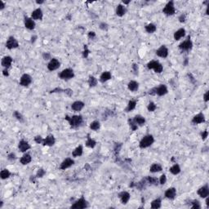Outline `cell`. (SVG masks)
<instances>
[{"mask_svg":"<svg viewBox=\"0 0 209 209\" xmlns=\"http://www.w3.org/2000/svg\"><path fill=\"white\" fill-rule=\"evenodd\" d=\"M65 119L68 122L69 126L73 128H77V127H80L83 123V118L82 115H73L71 117L66 115L65 117Z\"/></svg>","mask_w":209,"mask_h":209,"instance_id":"obj_1","label":"cell"},{"mask_svg":"<svg viewBox=\"0 0 209 209\" xmlns=\"http://www.w3.org/2000/svg\"><path fill=\"white\" fill-rule=\"evenodd\" d=\"M168 89L165 84H159L158 87H155L149 90V94L150 95H157L159 96H164L166 94H168Z\"/></svg>","mask_w":209,"mask_h":209,"instance_id":"obj_2","label":"cell"},{"mask_svg":"<svg viewBox=\"0 0 209 209\" xmlns=\"http://www.w3.org/2000/svg\"><path fill=\"white\" fill-rule=\"evenodd\" d=\"M155 142V137L151 134H147L146 136H144L139 143V147L141 149H146L148 147L151 146Z\"/></svg>","mask_w":209,"mask_h":209,"instance_id":"obj_3","label":"cell"},{"mask_svg":"<svg viewBox=\"0 0 209 209\" xmlns=\"http://www.w3.org/2000/svg\"><path fill=\"white\" fill-rule=\"evenodd\" d=\"M163 13L168 16H173L176 13V8H175V3L174 1L171 0V1H168V3H166V5L163 8Z\"/></svg>","mask_w":209,"mask_h":209,"instance_id":"obj_4","label":"cell"},{"mask_svg":"<svg viewBox=\"0 0 209 209\" xmlns=\"http://www.w3.org/2000/svg\"><path fill=\"white\" fill-rule=\"evenodd\" d=\"M147 68L149 69H153L156 74H161L164 70V66L163 65L159 62V60H150V62L147 64Z\"/></svg>","mask_w":209,"mask_h":209,"instance_id":"obj_5","label":"cell"},{"mask_svg":"<svg viewBox=\"0 0 209 209\" xmlns=\"http://www.w3.org/2000/svg\"><path fill=\"white\" fill-rule=\"evenodd\" d=\"M58 76L60 79L62 80H70L74 77V72L72 69L70 68H66L63 69L61 72H60L58 74Z\"/></svg>","mask_w":209,"mask_h":209,"instance_id":"obj_6","label":"cell"},{"mask_svg":"<svg viewBox=\"0 0 209 209\" xmlns=\"http://www.w3.org/2000/svg\"><path fill=\"white\" fill-rule=\"evenodd\" d=\"M88 207V203L83 197H81L80 199H78L76 200L73 204L71 205V208H75V209H83L87 208Z\"/></svg>","mask_w":209,"mask_h":209,"instance_id":"obj_7","label":"cell"},{"mask_svg":"<svg viewBox=\"0 0 209 209\" xmlns=\"http://www.w3.org/2000/svg\"><path fill=\"white\" fill-rule=\"evenodd\" d=\"M179 48L182 51H190L193 48V42L191 41L190 36L187 37L186 40L182 42L179 45Z\"/></svg>","mask_w":209,"mask_h":209,"instance_id":"obj_8","label":"cell"},{"mask_svg":"<svg viewBox=\"0 0 209 209\" xmlns=\"http://www.w3.org/2000/svg\"><path fill=\"white\" fill-rule=\"evenodd\" d=\"M19 47V43L17 39L13 36H10L6 42V47L9 50L17 48Z\"/></svg>","mask_w":209,"mask_h":209,"instance_id":"obj_9","label":"cell"},{"mask_svg":"<svg viewBox=\"0 0 209 209\" xmlns=\"http://www.w3.org/2000/svg\"><path fill=\"white\" fill-rule=\"evenodd\" d=\"M60 62L59 61V60L56 59V58H52V59L49 60L47 65V69H48L49 71L56 70L57 69L60 68Z\"/></svg>","mask_w":209,"mask_h":209,"instance_id":"obj_10","label":"cell"},{"mask_svg":"<svg viewBox=\"0 0 209 209\" xmlns=\"http://www.w3.org/2000/svg\"><path fill=\"white\" fill-rule=\"evenodd\" d=\"M32 83V77L29 74H24L20 78V84L22 87L30 86Z\"/></svg>","mask_w":209,"mask_h":209,"instance_id":"obj_11","label":"cell"},{"mask_svg":"<svg viewBox=\"0 0 209 209\" xmlns=\"http://www.w3.org/2000/svg\"><path fill=\"white\" fill-rule=\"evenodd\" d=\"M34 21H42L43 18V12L40 8H38L36 9H34L31 12V16H30Z\"/></svg>","mask_w":209,"mask_h":209,"instance_id":"obj_12","label":"cell"},{"mask_svg":"<svg viewBox=\"0 0 209 209\" xmlns=\"http://www.w3.org/2000/svg\"><path fill=\"white\" fill-rule=\"evenodd\" d=\"M156 55L159 56V57H161V58H167L168 56V48L166 47L165 45H162L159 47V48L156 50Z\"/></svg>","mask_w":209,"mask_h":209,"instance_id":"obj_13","label":"cell"},{"mask_svg":"<svg viewBox=\"0 0 209 209\" xmlns=\"http://www.w3.org/2000/svg\"><path fill=\"white\" fill-rule=\"evenodd\" d=\"M74 164V160L73 159H71V158H66V159H65L61 162V164L60 165V170H66V169H68L70 167H72Z\"/></svg>","mask_w":209,"mask_h":209,"instance_id":"obj_14","label":"cell"},{"mask_svg":"<svg viewBox=\"0 0 209 209\" xmlns=\"http://www.w3.org/2000/svg\"><path fill=\"white\" fill-rule=\"evenodd\" d=\"M30 148H31V146L30 145V143H29L27 141L23 140L22 139V140H21V141H19L18 149L21 152H22V153H26L28 150H30Z\"/></svg>","mask_w":209,"mask_h":209,"instance_id":"obj_15","label":"cell"},{"mask_svg":"<svg viewBox=\"0 0 209 209\" xmlns=\"http://www.w3.org/2000/svg\"><path fill=\"white\" fill-rule=\"evenodd\" d=\"M118 198L122 204L126 205L131 199V195L127 191H122L118 194Z\"/></svg>","mask_w":209,"mask_h":209,"instance_id":"obj_16","label":"cell"},{"mask_svg":"<svg viewBox=\"0 0 209 209\" xmlns=\"http://www.w3.org/2000/svg\"><path fill=\"white\" fill-rule=\"evenodd\" d=\"M197 194H198V195L201 197V198H203V199H205V198H207L208 196H209L208 185L206 184L204 186L200 187L199 189L198 190V191H197Z\"/></svg>","mask_w":209,"mask_h":209,"instance_id":"obj_17","label":"cell"},{"mask_svg":"<svg viewBox=\"0 0 209 209\" xmlns=\"http://www.w3.org/2000/svg\"><path fill=\"white\" fill-rule=\"evenodd\" d=\"M205 121H206V118H205L204 114H203V113H199V114H197L193 117L191 122H192L193 124L198 125V124L205 123Z\"/></svg>","mask_w":209,"mask_h":209,"instance_id":"obj_18","label":"cell"},{"mask_svg":"<svg viewBox=\"0 0 209 209\" xmlns=\"http://www.w3.org/2000/svg\"><path fill=\"white\" fill-rule=\"evenodd\" d=\"M24 25H25V27L26 28L29 30H34V28L36 26V24L35 21L31 18V17H28L25 16V20H24Z\"/></svg>","mask_w":209,"mask_h":209,"instance_id":"obj_19","label":"cell"},{"mask_svg":"<svg viewBox=\"0 0 209 209\" xmlns=\"http://www.w3.org/2000/svg\"><path fill=\"white\" fill-rule=\"evenodd\" d=\"M165 198H167L168 199L173 200L177 197V189L175 187H170L168 188L167 190L164 193Z\"/></svg>","mask_w":209,"mask_h":209,"instance_id":"obj_20","label":"cell"},{"mask_svg":"<svg viewBox=\"0 0 209 209\" xmlns=\"http://www.w3.org/2000/svg\"><path fill=\"white\" fill-rule=\"evenodd\" d=\"M56 143V138L53 135H48L45 138H43V146H53Z\"/></svg>","mask_w":209,"mask_h":209,"instance_id":"obj_21","label":"cell"},{"mask_svg":"<svg viewBox=\"0 0 209 209\" xmlns=\"http://www.w3.org/2000/svg\"><path fill=\"white\" fill-rule=\"evenodd\" d=\"M12 61H13V59L12 56H5L4 57H3L2 59V61H1V65L3 67L4 69H8L11 67L12 64Z\"/></svg>","mask_w":209,"mask_h":209,"instance_id":"obj_22","label":"cell"},{"mask_svg":"<svg viewBox=\"0 0 209 209\" xmlns=\"http://www.w3.org/2000/svg\"><path fill=\"white\" fill-rule=\"evenodd\" d=\"M84 106H85V103L84 102H82L81 100H76V101L73 102L72 104H71V109H73L74 111H75V112H79V111H81L84 108Z\"/></svg>","mask_w":209,"mask_h":209,"instance_id":"obj_23","label":"cell"},{"mask_svg":"<svg viewBox=\"0 0 209 209\" xmlns=\"http://www.w3.org/2000/svg\"><path fill=\"white\" fill-rule=\"evenodd\" d=\"M186 30L184 28H181V29L177 30V31L174 33L173 38H174V39L176 41H179V40H181L182 38H183L184 37L186 36Z\"/></svg>","mask_w":209,"mask_h":209,"instance_id":"obj_24","label":"cell"},{"mask_svg":"<svg viewBox=\"0 0 209 209\" xmlns=\"http://www.w3.org/2000/svg\"><path fill=\"white\" fill-rule=\"evenodd\" d=\"M133 121L136 123V124L138 127H141V126H144L146 123V119L145 117H143L141 114H136L134 116V118H132Z\"/></svg>","mask_w":209,"mask_h":209,"instance_id":"obj_25","label":"cell"},{"mask_svg":"<svg viewBox=\"0 0 209 209\" xmlns=\"http://www.w3.org/2000/svg\"><path fill=\"white\" fill-rule=\"evenodd\" d=\"M126 12H127V8H126V7H125L124 5L122 4V3H119V4L117 5L115 13H116V15H117L118 16L122 17V16H123L126 14Z\"/></svg>","mask_w":209,"mask_h":209,"instance_id":"obj_26","label":"cell"},{"mask_svg":"<svg viewBox=\"0 0 209 209\" xmlns=\"http://www.w3.org/2000/svg\"><path fill=\"white\" fill-rule=\"evenodd\" d=\"M111 78H112V74H111V73H110L109 71H104L103 73L100 74L99 80H100V82L104 83V82H106L107 81L110 80Z\"/></svg>","mask_w":209,"mask_h":209,"instance_id":"obj_27","label":"cell"},{"mask_svg":"<svg viewBox=\"0 0 209 209\" xmlns=\"http://www.w3.org/2000/svg\"><path fill=\"white\" fill-rule=\"evenodd\" d=\"M32 161L31 155L28 153H25V155H22V157L20 159V162L22 165H27V164H30Z\"/></svg>","mask_w":209,"mask_h":209,"instance_id":"obj_28","label":"cell"},{"mask_svg":"<svg viewBox=\"0 0 209 209\" xmlns=\"http://www.w3.org/2000/svg\"><path fill=\"white\" fill-rule=\"evenodd\" d=\"M127 88H128V90L130 91L135 92V91H136L139 89V83L136 81L132 80V81H130L127 83Z\"/></svg>","mask_w":209,"mask_h":209,"instance_id":"obj_29","label":"cell"},{"mask_svg":"<svg viewBox=\"0 0 209 209\" xmlns=\"http://www.w3.org/2000/svg\"><path fill=\"white\" fill-rule=\"evenodd\" d=\"M163 170V167L162 165L159 163H155L153 164L150 168V172L151 173H159Z\"/></svg>","mask_w":209,"mask_h":209,"instance_id":"obj_30","label":"cell"},{"mask_svg":"<svg viewBox=\"0 0 209 209\" xmlns=\"http://www.w3.org/2000/svg\"><path fill=\"white\" fill-rule=\"evenodd\" d=\"M82 154H83V147H82V146L80 145V146H77V147L73 150L72 156H73L74 158H78V157L82 156Z\"/></svg>","mask_w":209,"mask_h":209,"instance_id":"obj_31","label":"cell"},{"mask_svg":"<svg viewBox=\"0 0 209 209\" xmlns=\"http://www.w3.org/2000/svg\"><path fill=\"white\" fill-rule=\"evenodd\" d=\"M145 30L148 34H154L157 30V26L154 23H149L145 26Z\"/></svg>","mask_w":209,"mask_h":209,"instance_id":"obj_32","label":"cell"},{"mask_svg":"<svg viewBox=\"0 0 209 209\" xmlns=\"http://www.w3.org/2000/svg\"><path fill=\"white\" fill-rule=\"evenodd\" d=\"M169 172L172 173L173 175L174 176H177L178 174H180L181 172H182V169H181V167H180V165L178 164H175L174 165H173L170 169H169Z\"/></svg>","mask_w":209,"mask_h":209,"instance_id":"obj_33","label":"cell"},{"mask_svg":"<svg viewBox=\"0 0 209 209\" xmlns=\"http://www.w3.org/2000/svg\"><path fill=\"white\" fill-rule=\"evenodd\" d=\"M136 104H137L136 100H129L127 104V107L125 108V111H126L127 113H128V112H131L132 110H134V109H136Z\"/></svg>","mask_w":209,"mask_h":209,"instance_id":"obj_34","label":"cell"},{"mask_svg":"<svg viewBox=\"0 0 209 209\" xmlns=\"http://www.w3.org/2000/svg\"><path fill=\"white\" fill-rule=\"evenodd\" d=\"M161 207H162V200H161V199L157 198V199H154L151 202V204H150V208H151L158 209L160 208Z\"/></svg>","mask_w":209,"mask_h":209,"instance_id":"obj_35","label":"cell"},{"mask_svg":"<svg viewBox=\"0 0 209 209\" xmlns=\"http://www.w3.org/2000/svg\"><path fill=\"white\" fill-rule=\"evenodd\" d=\"M85 146H86L87 147H88V148L93 149V148H95L96 146V141L94 139H92L91 137L88 136L87 138L86 142H85Z\"/></svg>","mask_w":209,"mask_h":209,"instance_id":"obj_36","label":"cell"},{"mask_svg":"<svg viewBox=\"0 0 209 209\" xmlns=\"http://www.w3.org/2000/svg\"><path fill=\"white\" fill-rule=\"evenodd\" d=\"M0 177L2 180H7L11 177V172L8 169H3L0 173Z\"/></svg>","mask_w":209,"mask_h":209,"instance_id":"obj_37","label":"cell"},{"mask_svg":"<svg viewBox=\"0 0 209 209\" xmlns=\"http://www.w3.org/2000/svg\"><path fill=\"white\" fill-rule=\"evenodd\" d=\"M90 129L92 131H98L100 128V123L98 120H94L93 122L90 123Z\"/></svg>","mask_w":209,"mask_h":209,"instance_id":"obj_38","label":"cell"},{"mask_svg":"<svg viewBox=\"0 0 209 209\" xmlns=\"http://www.w3.org/2000/svg\"><path fill=\"white\" fill-rule=\"evenodd\" d=\"M87 82H88V85L89 87H94L97 85V82H98V80H97V78L94 76H89L88 78V80H87Z\"/></svg>","mask_w":209,"mask_h":209,"instance_id":"obj_39","label":"cell"},{"mask_svg":"<svg viewBox=\"0 0 209 209\" xmlns=\"http://www.w3.org/2000/svg\"><path fill=\"white\" fill-rule=\"evenodd\" d=\"M146 182L149 183L150 185H155V186H157L159 184V179L157 177H147L146 178Z\"/></svg>","mask_w":209,"mask_h":209,"instance_id":"obj_40","label":"cell"},{"mask_svg":"<svg viewBox=\"0 0 209 209\" xmlns=\"http://www.w3.org/2000/svg\"><path fill=\"white\" fill-rule=\"evenodd\" d=\"M147 109L149 112H155L157 109V105L154 101H150L149 104H147Z\"/></svg>","mask_w":209,"mask_h":209,"instance_id":"obj_41","label":"cell"},{"mask_svg":"<svg viewBox=\"0 0 209 209\" xmlns=\"http://www.w3.org/2000/svg\"><path fill=\"white\" fill-rule=\"evenodd\" d=\"M13 116L15 117V118H16L18 121H20V122H21V123H23L24 122V117H23V115L19 111H17V110H16V111H14V113H13Z\"/></svg>","mask_w":209,"mask_h":209,"instance_id":"obj_42","label":"cell"},{"mask_svg":"<svg viewBox=\"0 0 209 209\" xmlns=\"http://www.w3.org/2000/svg\"><path fill=\"white\" fill-rule=\"evenodd\" d=\"M128 124H129V126H130V128L132 129V131H136L137 130V128H138V126L136 125V123L133 121V119H131V118H129L128 119Z\"/></svg>","mask_w":209,"mask_h":209,"instance_id":"obj_43","label":"cell"},{"mask_svg":"<svg viewBox=\"0 0 209 209\" xmlns=\"http://www.w3.org/2000/svg\"><path fill=\"white\" fill-rule=\"evenodd\" d=\"M191 208L193 209H200L201 208V205H200V203L199 200L197 199H195L193 200L192 202H191Z\"/></svg>","mask_w":209,"mask_h":209,"instance_id":"obj_44","label":"cell"},{"mask_svg":"<svg viewBox=\"0 0 209 209\" xmlns=\"http://www.w3.org/2000/svg\"><path fill=\"white\" fill-rule=\"evenodd\" d=\"M46 174V171L43 169V168H40V169H38V172L36 173V177L37 178H42L44 176H45Z\"/></svg>","mask_w":209,"mask_h":209,"instance_id":"obj_45","label":"cell"},{"mask_svg":"<svg viewBox=\"0 0 209 209\" xmlns=\"http://www.w3.org/2000/svg\"><path fill=\"white\" fill-rule=\"evenodd\" d=\"M99 27H100V30H104V31H107L108 29H109V25H108L107 23L101 22L100 24V25H99Z\"/></svg>","mask_w":209,"mask_h":209,"instance_id":"obj_46","label":"cell"},{"mask_svg":"<svg viewBox=\"0 0 209 209\" xmlns=\"http://www.w3.org/2000/svg\"><path fill=\"white\" fill-rule=\"evenodd\" d=\"M159 182L160 185H164L166 182H167V177L165 174H163L159 179Z\"/></svg>","mask_w":209,"mask_h":209,"instance_id":"obj_47","label":"cell"},{"mask_svg":"<svg viewBox=\"0 0 209 209\" xmlns=\"http://www.w3.org/2000/svg\"><path fill=\"white\" fill-rule=\"evenodd\" d=\"M178 21H179V22L181 23L186 22V15L185 13L181 14V15L179 16V17H178Z\"/></svg>","mask_w":209,"mask_h":209,"instance_id":"obj_48","label":"cell"},{"mask_svg":"<svg viewBox=\"0 0 209 209\" xmlns=\"http://www.w3.org/2000/svg\"><path fill=\"white\" fill-rule=\"evenodd\" d=\"M8 159L9 160V161H12V162H13L15 161L16 159V155L15 153L13 152H12V153H10L9 155H8Z\"/></svg>","mask_w":209,"mask_h":209,"instance_id":"obj_49","label":"cell"},{"mask_svg":"<svg viewBox=\"0 0 209 209\" xmlns=\"http://www.w3.org/2000/svg\"><path fill=\"white\" fill-rule=\"evenodd\" d=\"M208 132L207 130L203 131V132H201V138H202L203 141H205L208 138Z\"/></svg>","mask_w":209,"mask_h":209,"instance_id":"obj_50","label":"cell"},{"mask_svg":"<svg viewBox=\"0 0 209 209\" xmlns=\"http://www.w3.org/2000/svg\"><path fill=\"white\" fill-rule=\"evenodd\" d=\"M43 141V138L41 136H36L34 137V141L36 142L37 144H42Z\"/></svg>","mask_w":209,"mask_h":209,"instance_id":"obj_51","label":"cell"},{"mask_svg":"<svg viewBox=\"0 0 209 209\" xmlns=\"http://www.w3.org/2000/svg\"><path fill=\"white\" fill-rule=\"evenodd\" d=\"M89 53H90V51L87 49V47H84V51L82 52V56H83L84 58H87V57L88 56Z\"/></svg>","mask_w":209,"mask_h":209,"instance_id":"obj_52","label":"cell"},{"mask_svg":"<svg viewBox=\"0 0 209 209\" xmlns=\"http://www.w3.org/2000/svg\"><path fill=\"white\" fill-rule=\"evenodd\" d=\"M204 100L206 103H207V102H208V100H209V91H207L204 93Z\"/></svg>","mask_w":209,"mask_h":209,"instance_id":"obj_53","label":"cell"},{"mask_svg":"<svg viewBox=\"0 0 209 209\" xmlns=\"http://www.w3.org/2000/svg\"><path fill=\"white\" fill-rule=\"evenodd\" d=\"M43 59L44 60L52 59V58H51V54L50 53H48V52H44V53L43 54Z\"/></svg>","mask_w":209,"mask_h":209,"instance_id":"obj_54","label":"cell"},{"mask_svg":"<svg viewBox=\"0 0 209 209\" xmlns=\"http://www.w3.org/2000/svg\"><path fill=\"white\" fill-rule=\"evenodd\" d=\"M87 36H88V38H94L96 37V33L94 31H90V32H88V34H87Z\"/></svg>","mask_w":209,"mask_h":209,"instance_id":"obj_55","label":"cell"},{"mask_svg":"<svg viewBox=\"0 0 209 209\" xmlns=\"http://www.w3.org/2000/svg\"><path fill=\"white\" fill-rule=\"evenodd\" d=\"M138 69H139V68H138V65L133 64V65H132V70H133L136 74H138Z\"/></svg>","mask_w":209,"mask_h":209,"instance_id":"obj_56","label":"cell"},{"mask_svg":"<svg viewBox=\"0 0 209 209\" xmlns=\"http://www.w3.org/2000/svg\"><path fill=\"white\" fill-rule=\"evenodd\" d=\"M5 7H6V3L3 0H0V10L3 11L5 8Z\"/></svg>","mask_w":209,"mask_h":209,"instance_id":"obj_57","label":"cell"},{"mask_svg":"<svg viewBox=\"0 0 209 209\" xmlns=\"http://www.w3.org/2000/svg\"><path fill=\"white\" fill-rule=\"evenodd\" d=\"M3 76H5V77H8V76H9L8 69H3Z\"/></svg>","mask_w":209,"mask_h":209,"instance_id":"obj_58","label":"cell"},{"mask_svg":"<svg viewBox=\"0 0 209 209\" xmlns=\"http://www.w3.org/2000/svg\"><path fill=\"white\" fill-rule=\"evenodd\" d=\"M31 40H30V42H31V43H35V41L37 40V36L36 35H33V36H31V38H30Z\"/></svg>","mask_w":209,"mask_h":209,"instance_id":"obj_59","label":"cell"},{"mask_svg":"<svg viewBox=\"0 0 209 209\" xmlns=\"http://www.w3.org/2000/svg\"><path fill=\"white\" fill-rule=\"evenodd\" d=\"M131 3V1H123V4L125 6V5H127Z\"/></svg>","mask_w":209,"mask_h":209,"instance_id":"obj_60","label":"cell"},{"mask_svg":"<svg viewBox=\"0 0 209 209\" xmlns=\"http://www.w3.org/2000/svg\"><path fill=\"white\" fill-rule=\"evenodd\" d=\"M205 199H206V204H207V206L208 207L209 206V197L208 196V197H207V198H205Z\"/></svg>","mask_w":209,"mask_h":209,"instance_id":"obj_61","label":"cell"},{"mask_svg":"<svg viewBox=\"0 0 209 209\" xmlns=\"http://www.w3.org/2000/svg\"><path fill=\"white\" fill-rule=\"evenodd\" d=\"M36 3L38 5L43 4V3H44V1H36Z\"/></svg>","mask_w":209,"mask_h":209,"instance_id":"obj_62","label":"cell"},{"mask_svg":"<svg viewBox=\"0 0 209 209\" xmlns=\"http://www.w3.org/2000/svg\"><path fill=\"white\" fill-rule=\"evenodd\" d=\"M188 63H189V60H188V58H186V60H185V61H184V65H188Z\"/></svg>","mask_w":209,"mask_h":209,"instance_id":"obj_63","label":"cell"}]
</instances>
